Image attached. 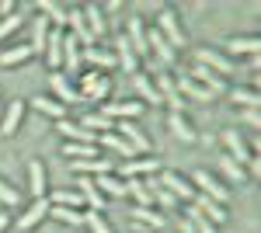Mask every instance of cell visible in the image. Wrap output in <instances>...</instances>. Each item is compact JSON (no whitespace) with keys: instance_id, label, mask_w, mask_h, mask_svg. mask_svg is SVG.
<instances>
[{"instance_id":"cell-1","label":"cell","mask_w":261,"mask_h":233,"mask_svg":"<svg viewBox=\"0 0 261 233\" xmlns=\"http://www.w3.org/2000/svg\"><path fill=\"white\" fill-rule=\"evenodd\" d=\"M188 181H192L195 195H205V198H213V202H220V205H226V202H230V188H226L223 181H216L209 171H195Z\"/></svg>"},{"instance_id":"cell-2","label":"cell","mask_w":261,"mask_h":233,"mask_svg":"<svg viewBox=\"0 0 261 233\" xmlns=\"http://www.w3.org/2000/svg\"><path fill=\"white\" fill-rule=\"evenodd\" d=\"M157 24H161L157 32H161L164 39L171 42V49L178 53L181 45H185V32H181V21H178V14H174L171 7H161V14H157Z\"/></svg>"},{"instance_id":"cell-3","label":"cell","mask_w":261,"mask_h":233,"mask_svg":"<svg viewBox=\"0 0 261 233\" xmlns=\"http://www.w3.org/2000/svg\"><path fill=\"white\" fill-rule=\"evenodd\" d=\"M195 56H199V66L213 70L216 77H226V73H233V70H237V63L226 56V53H220V49H199Z\"/></svg>"},{"instance_id":"cell-4","label":"cell","mask_w":261,"mask_h":233,"mask_svg":"<svg viewBox=\"0 0 261 233\" xmlns=\"http://www.w3.org/2000/svg\"><path fill=\"white\" fill-rule=\"evenodd\" d=\"M157 181H161V185L174 195L178 202H181V198H185V202H195V188H192V181H188V177H181L178 171H161Z\"/></svg>"},{"instance_id":"cell-5","label":"cell","mask_w":261,"mask_h":233,"mask_svg":"<svg viewBox=\"0 0 261 233\" xmlns=\"http://www.w3.org/2000/svg\"><path fill=\"white\" fill-rule=\"evenodd\" d=\"M161 174V160L157 157H133L122 164V181L125 177H153Z\"/></svg>"},{"instance_id":"cell-6","label":"cell","mask_w":261,"mask_h":233,"mask_svg":"<svg viewBox=\"0 0 261 233\" xmlns=\"http://www.w3.org/2000/svg\"><path fill=\"white\" fill-rule=\"evenodd\" d=\"M49 87H53V94H56V101H60L63 108H66V105H73V101H81V91L73 87V80L66 77L63 70L49 73Z\"/></svg>"},{"instance_id":"cell-7","label":"cell","mask_w":261,"mask_h":233,"mask_svg":"<svg viewBox=\"0 0 261 233\" xmlns=\"http://www.w3.org/2000/svg\"><path fill=\"white\" fill-rule=\"evenodd\" d=\"M143 112L140 101H108L105 108H101V115L112 118V122H136Z\"/></svg>"},{"instance_id":"cell-8","label":"cell","mask_w":261,"mask_h":233,"mask_svg":"<svg viewBox=\"0 0 261 233\" xmlns=\"http://www.w3.org/2000/svg\"><path fill=\"white\" fill-rule=\"evenodd\" d=\"M81 59L91 66V70H119V63H115V53H108L105 45H87V49H81Z\"/></svg>"},{"instance_id":"cell-9","label":"cell","mask_w":261,"mask_h":233,"mask_svg":"<svg viewBox=\"0 0 261 233\" xmlns=\"http://www.w3.org/2000/svg\"><path fill=\"white\" fill-rule=\"evenodd\" d=\"M129 216H133V223H136L140 230H153V233H161L164 226H167L164 213H161V209H150V205H136V209H129Z\"/></svg>"},{"instance_id":"cell-10","label":"cell","mask_w":261,"mask_h":233,"mask_svg":"<svg viewBox=\"0 0 261 233\" xmlns=\"http://www.w3.org/2000/svg\"><path fill=\"white\" fill-rule=\"evenodd\" d=\"M63 28H53L49 35H45V49H42V56H45V63H49V70L56 73V70H63Z\"/></svg>"},{"instance_id":"cell-11","label":"cell","mask_w":261,"mask_h":233,"mask_svg":"<svg viewBox=\"0 0 261 233\" xmlns=\"http://www.w3.org/2000/svg\"><path fill=\"white\" fill-rule=\"evenodd\" d=\"M115 133H119L136 153H150V139H146V133H143L136 122H115Z\"/></svg>"},{"instance_id":"cell-12","label":"cell","mask_w":261,"mask_h":233,"mask_svg":"<svg viewBox=\"0 0 261 233\" xmlns=\"http://www.w3.org/2000/svg\"><path fill=\"white\" fill-rule=\"evenodd\" d=\"M81 66H84V59H81V42L66 32V35H63V70L70 73V80H73Z\"/></svg>"},{"instance_id":"cell-13","label":"cell","mask_w":261,"mask_h":233,"mask_svg":"<svg viewBox=\"0 0 261 233\" xmlns=\"http://www.w3.org/2000/svg\"><path fill=\"white\" fill-rule=\"evenodd\" d=\"M146 45H150V53L157 56L161 66H174V49H171V42L164 39L157 28H150V32H146Z\"/></svg>"},{"instance_id":"cell-14","label":"cell","mask_w":261,"mask_h":233,"mask_svg":"<svg viewBox=\"0 0 261 233\" xmlns=\"http://www.w3.org/2000/svg\"><path fill=\"white\" fill-rule=\"evenodd\" d=\"M188 77L195 80V84H202V87H205V91H209L213 97H220L223 91H226V80H223V77H216L213 70H205V66H199V63H195V66L188 70Z\"/></svg>"},{"instance_id":"cell-15","label":"cell","mask_w":261,"mask_h":233,"mask_svg":"<svg viewBox=\"0 0 261 233\" xmlns=\"http://www.w3.org/2000/svg\"><path fill=\"white\" fill-rule=\"evenodd\" d=\"M223 143H226V150H230V160H237V164H247V160H251V146H247V143H244V136H241V129H226V133H223Z\"/></svg>"},{"instance_id":"cell-16","label":"cell","mask_w":261,"mask_h":233,"mask_svg":"<svg viewBox=\"0 0 261 233\" xmlns=\"http://www.w3.org/2000/svg\"><path fill=\"white\" fill-rule=\"evenodd\" d=\"M45 216H49V198H35V202L18 216V230H35Z\"/></svg>"},{"instance_id":"cell-17","label":"cell","mask_w":261,"mask_h":233,"mask_svg":"<svg viewBox=\"0 0 261 233\" xmlns=\"http://www.w3.org/2000/svg\"><path fill=\"white\" fill-rule=\"evenodd\" d=\"M125 39H129V49L136 53V59H146V56H150V45H146V28H143L140 18H129V32H125Z\"/></svg>"},{"instance_id":"cell-18","label":"cell","mask_w":261,"mask_h":233,"mask_svg":"<svg viewBox=\"0 0 261 233\" xmlns=\"http://www.w3.org/2000/svg\"><path fill=\"white\" fill-rule=\"evenodd\" d=\"M192 205H195V209H199V213L205 216L213 226H223V223L230 219V213L223 209L220 202H213V198H205V195H195V202H192Z\"/></svg>"},{"instance_id":"cell-19","label":"cell","mask_w":261,"mask_h":233,"mask_svg":"<svg viewBox=\"0 0 261 233\" xmlns=\"http://www.w3.org/2000/svg\"><path fill=\"white\" fill-rule=\"evenodd\" d=\"M81 14H84V24H87L91 39H94V42L105 39V32H108V21L101 18V7H98V4H87V7H81Z\"/></svg>"},{"instance_id":"cell-20","label":"cell","mask_w":261,"mask_h":233,"mask_svg":"<svg viewBox=\"0 0 261 233\" xmlns=\"http://www.w3.org/2000/svg\"><path fill=\"white\" fill-rule=\"evenodd\" d=\"M115 63H119L125 73H133V77L140 73V59H136V53L129 49V39H125V35L115 39Z\"/></svg>"},{"instance_id":"cell-21","label":"cell","mask_w":261,"mask_h":233,"mask_svg":"<svg viewBox=\"0 0 261 233\" xmlns=\"http://www.w3.org/2000/svg\"><path fill=\"white\" fill-rule=\"evenodd\" d=\"M133 87H136V94L143 97L140 105H153V108H157V105H164V97H161V91H157V87H153V80L146 77V73H136V77H133Z\"/></svg>"},{"instance_id":"cell-22","label":"cell","mask_w":261,"mask_h":233,"mask_svg":"<svg viewBox=\"0 0 261 233\" xmlns=\"http://www.w3.org/2000/svg\"><path fill=\"white\" fill-rule=\"evenodd\" d=\"M77 192H81L84 205H87L91 213H101V209H105V195L94 188V181H91V177H77Z\"/></svg>"},{"instance_id":"cell-23","label":"cell","mask_w":261,"mask_h":233,"mask_svg":"<svg viewBox=\"0 0 261 233\" xmlns=\"http://www.w3.org/2000/svg\"><path fill=\"white\" fill-rule=\"evenodd\" d=\"M261 53V39H230L226 42V56L233 59V56H258Z\"/></svg>"},{"instance_id":"cell-24","label":"cell","mask_w":261,"mask_h":233,"mask_svg":"<svg viewBox=\"0 0 261 233\" xmlns=\"http://www.w3.org/2000/svg\"><path fill=\"white\" fill-rule=\"evenodd\" d=\"M94 181V188H98L101 195H112V198H122L125 195V181L115 174H98V177H91Z\"/></svg>"},{"instance_id":"cell-25","label":"cell","mask_w":261,"mask_h":233,"mask_svg":"<svg viewBox=\"0 0 261 233\" xmlns=\"http://www.w3.org/2000/svg\"><path fill=\"white\" fill-rule=\"evenodd\" d=\"M167 125H171V136L181 139V143H195V139H199V133H195V129L188 125V118H185V115H174V112H171Z\"/></svg>"},{"instance_id":"cell-26","label":"cell","mask_w":261,"mask_h":233,"mask_svg":"<svg viewBox=\"0 0 261 233\" xmlns=\"http://www.w3.org/2000/svg\"><path fill=\"white\" fill-rule=\"evenodd\" d=\"M56 129H60L63 136H66V143H94V139H98L94 133H87L81 122L73 125V122H66V118H60V125H56Z\"/></svg>"},{"instance_id":"cell-27","label":"cell","mask_w":261,"mask_h":233,"mask_svg":"<svg viewBox=\"0 0 261 233\" xmlns=\"http://www.w3.org/2000/svg\"><path fill=\"white\" fill-rule=\"evenodd\" d=\"M21 118H24V101L18 97V101L7 108L4 122H0V133H4V136H14V133H18V125H21Z\"/></svg>"},{"instance_id":"cell-28","label":"cell","mask_w":261,"mask_h":233,"mask_svg":"<svg viewBox=\"0 0 261 233\" xmlns=\"http://www.w3.org/2000/svg\"><path fill=\"white\" fill-rule=\"evenodd\" d=\"M32 56H35V53H32V45H28V42H18L14 49L0 53V66H21V63H28Z\"/></svg>"},{"instance_id":"cell-29","label":"cell","mask_w":261,"mask_h":233,"mask_svg":"<svg viewBox=\"0 0 261 233\" xmlns=\"http://www.w3.org/2000/svg\"><path fill=\"white\" fill-rule=\"evenodd\" d=\"M28 188H32L35 198H45V167H42V160L28 164Z\"/></svg>"},{"instance_id":"cell-30","label":"cell","mask_w":261,"mask_h":233,"mask_svg":"<svg viewBox=\"0 0 261 233\" xmlns=\"http://www.w3.org/2000/svg\"><path fill=\"white\" fill-rule=\"evenodd\" d=\"M81 125L87 129V133H94V136H101V133H115V122L112 118H105L101 112H91V115L81 118Z\"/></svg>"},{"instance_id":"cell-31","label":"cell","mask_w":261,"mask_h":233,"mask_svg":"<svg viewBox=\"0 0 261 233\" xmlns=\"http://www.w3.org/2000/svg\"><path fill=\"white\" fill-rule=\"evenodd\" d=\"M63 153L70 160H94V157H101V150H98V143H66Z\"/></svg>"},{"instance_id":"cell-32","label":"cell","mask_w":261,"mask_h":233,"mask_svg":"<svg viewBox=\"0 0 261 233\" xmlns=\"http://www.w3.org/2000/svg\"><path fill=\"white\" fill-rule=\"evenodd\" d=\"M216 164H220V171H223V177H226V181H237V185H244V181H247V171H244L237 160H230L226 153L216 157Z\"/></svg>"},{"instance_id":"cell-33","label":"cell","mask_w":261,"mask_h":233,"mask_svg":"<svg viewBox=\"0 0 261 233\" xmlns=\"http://www.w3.org/2000/svg\"><path fill=\"white\" fill-rule=\"evenodd\" d=\"M230 101H233V105H237V108H258V91H254V87H233V91H230Z\"/></svg>"},{"instance_id":"cell-34","label":"cell","mask_w":261,"mask_h":233,"mask_svg":"<svg viewBox=\"0 0 261 233\" xmlns=\"http://www.w3.org/2000/svg\"><path fill=\"white\" fill-rule=\"evenodd\" d=\"M32 105H35V112H42V115H49V118H56V122L66 115V108H63L56 97H35Z\"/></svg>"},{"instance_id":"cell-35","label":"cell","mask_w":261,"mask_h":233,"mask_svg":"<svg viewBox=\"0 0 261 233\" xmlns=\"http://www.w3.org/2000/svg\"><path fill=\"white\" fill-rule=\"evenodd\" d=\"M108 94H112V80L101 73V77H98V80H94V84H91V87H87V91L81 94V101H101V97H108Z\"/></svg>"},{"instance_id":"cell-36","label":"cell","mask_w":261,"mask_h":233,"mask_svg":"<svg viewBox=\"0 0 261 233\" xmlns=\"http://www.w3.org/2000/svg\"><path fill=\"white\" fill-rule=\"evenodd\" d=\"M39 11H42V18L49 21V24H56V28H63V24H66V11H63L60 4H53V0H42Z\"/></svg>"},{"instance_id":"cell-37","label":"cell","mask_w":261,"mask_h":233,"mask_svg":"<svg viewBox=\"0 0 261 233\" xmlns=\"http://www.w3.org/2000/svg\"><path fill=\"white\" fill-rule=\"evenodd\" d=\"M49 213L56 216L60 223H70V226H81L84 223V213L81 209H70V205H49Z\"/></svg>"},{"instance_id":"cell-38","label":"cell","mask_w":261,"mask_h":233,"mask_svg":"<svg viewBox=\"0 0 261 233\" xmlns=\"http://www.w3.org/2000/svg\"><path fill=\"white\" fill-rule=\"evenodd\" d=\"M185 219L195 226V233H216V226H213V223H209V219H205L195 205H188V209H185Z\"/></svg>"},{"instance_id":"cell-39","label":"cell","mask_w":261,"mask_h":233,"mask_svg":"<svg viewBox=\"0 0 261 233\" xmlns=\"http://www.w3.org/2000/svg\"><path fill=\"white\" fill-rule=\"evenodd\" d=\"M49 205H70V209H84V198H81V192L73 188V192H56L53 198H49Z\"/></svg>"},{"instance_id":"cell-40","label":"cell","mask_w":261,"mask_h":233,"mask_svg":"<svg viewBox=\"0 0 261 233\" xmlns=\"http://www.w3.org/2000/svg\"><path fill=\"white\" fill-rule=\"evenodd\" d=\"M84 223L91 226V233H112V226L105 223V216H101V213H91V209H87V213H84Z\"/></svg>"},{"instance_id":"cell-41","label":"cell","mask_w":261,"mask_h":233,"mask_svg":"<svg viewBox=\"0 0 261 233\" xmlns=\"http://www.w3.org/2000/svg\"><path fill=\"white\" fill-rule=\"evenodd\" d=\"M0 202L4 205H21V195H18V188H11L4 177H0Z\"/></svg>"},{"instance_id":"cell-42","label":"cell","mask_w":261,"mask_h":233,"mask_svg":"<svg viewBox=\"0 0 261 233\" xmlns=\"http://www.w3.org/2000/svg\"><path fill=\"white\" fill-rule=\"evenodd\" d=\"M21 28V14H7V18L0 21V39H7V35H14Z\"/></svg>"},{"instance_id":"cell-43","label":"cell","mask_w":261,"mask_h":233,"mask_svg":"<svg viewBox=\"0 0 261 233\" xmlns=\"http://www.w3.org/2000/svg\"><path fill=\"white\" fill-rule=\"evenodd\" d=\"M241 122H244V125H258V108H244Z\"/></svg>"},{"instance_id":"cell-44","label":"cell","mask_w":261,"mask_h":233,"mask_svg":"<svg viewBox=\"0 0 261 233\" xmlns=\"http://www.w3.org/2000/svg\"><path fill=\"white\" fill-rule=\"evenodd\" d=\"M98 77H101L98 70H87V73H84V77H81V94H84V91H87V87H91V84H94V80H98Z\"/></svg>"},{"instance_id":"cell-45","label":"cell","mask_w":261,"mask_h":233,"mask_svg":"<svg viewBox=\"0 0 261 233\" xmlns=\"http://www.w3.org/2000/svg\"><path fill=\"white\" fill-rule=\"evenodd\" d=\"M7 223H11V216H7V213H0V233L7 230Z\"/></svg>"},{"instance_id":"cell-46","label":"cell","mask_w":261,"mask_h":233,"mask_svg":"<svg viewBox=\"0 0 261 233\" xmlns=\"http://www.w3.org/2000/svg\"><path fill=\"white\" fill-rule=\"evenodd\" d=\"M181 233H195V226H192L188 219H181Z\"/></svg>"}]
</instances>
